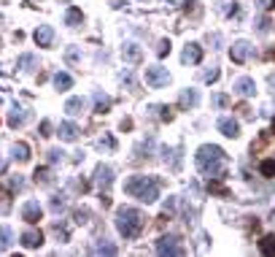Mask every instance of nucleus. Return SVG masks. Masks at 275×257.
<instances>
[{"label":"nucleus","instance_id":"39448f33","mask_svg":"<svg viewBox=\"0 0 275 257\" xmlns=\"http://www.w3.org/2000/svg\"><path fill=\"white\" fill-rule=\"evenodd\" d=\"M157 252L159 255H183L186 249L178 244V238H175V236H162L157 241Z\"/></svg>","mask_w":275,"mask_h":257},{"label":"nucleus","instance_id":"aec40b11","mask_svg":"<svg viewBox=\"0 0 275 257\" xmlns=\"http://www.w3.org/2000/svg\"><path fill=\"white\" fill-rule=\"evenodd\" d=\"M108 108H111V98L103 95V92H95V111L97 114H105Z\"/></svg>","mask_w":275,"mask_h":257},{"label":"nucleus","instance_id":"f3484780","mask_svg":"<svg viewBox=\"0 0 275 257\" xmlns=\"http://www.w3.org/2000/svg\"><path fill=\"white\" fill-rule=\"evenodd\" d=\"M84 106H87V100H84V98H78V95H76V98H70V100L65 103V111L70 114V117H78V114L84 111Z\"/></svg>","mask_w":275,"mask_h":257},{"label":"nucleus","instance_id":"6ab92c4d","mask_svg":"<svg viewBox=\"0 0 275 257\" xmlns=\"http://www.w3.org/2000/svg\"><path fill=\"white\" fill-rule=\"evenodd\" d=\"M11 241H14V233H11L8 225H0V252H5V249L11 247Z\"/></svg>","mask_w":275,"mask_h":257},{"label":"nucleus","instance_id":"f704fd0d","mask_svg":"<svg viewBox=\"0 0 275 257\" xmlns=\"http://www.w3.org/2000/svg\"><path fill=\"white\" fill-rule=\"evenodd\" d=\"M51 230H54L57 236L62 238V241H68V227H65V225H54V227H51Z\"/></svg>","mask_w":275,"mask_h":257},{"label":"nucleus","instance_id":"bb28decb","mask_svg":"<svg viewBox=\"0 0 275 257\" xmlns=\"http://www.w3.org/2000/svg\"><path fill=\"white\" fill-rule=\"evenodd\" d=\"M16 68H22V71H33V68H35V57H33V54H22L19 60H16Z\"/></svg>","mask_w":275,"mask_h":257},{"label":"nucleus","instance_id":"a211bd4d","mask_svg":"<svg viewBox=\"0 0 275 257\" xmlns=\"http://www.w3.org/2000/svg\"><path fill=\"white\" fill-rule=\"evenodd\" d=\"M259 252H262V255H267V257H273V255H275V233H267V236L259 241Z\"/></svg>","mask_w":275,"mask_h":257},{"label":"nucleus","instance_id":"2eb2a0df","mask_svg":"<svg viewBox=\"0 0 275 257\" xmlns=\"http://www.w3.org/2000/svg\"><path fill=\"white\" fill-rule=\"evenodd\" d=\"M178 103H181V108H194L200 103V92H197V89H183Z\"/></svg>","mask_w":275,"mask_h":257},{"label":"nucleus","instance_id":"c9c22d12","mask_svg":"<svg viewBox=\"0 0 275 257\" xmlns=\"http://www.w3.org/2000/svg\"><path fill=\"white\" fill-rule=\"evenodd\" d=\"M203 79H205V82H216V79H219V71H216V68H213V71H205Z\"/></svg>","mask_w":275,"mask_h":257},{"label":"nucleus","instance_id":"dca6fc26","mask_svg":"<svg viewBox=\"0 0 275 257\" xmlns=\"http://www.w3.org/2000/svg\"><path fill=\"white\" fill-rule=\"evenodd\" d=\"M57 133H60L62 141H76V138H78V128H76L73 122H62Z\"/></svg>","mask_w":275,"mask_h":257},{"label":"nucleus","instance_id":"72a5a7b5","mask_svg":"<svg viewBox=\"0 0 275 257\" xmlns=\"http://www.w3.org/2000/svg\"><path fill=\"white\" fill-rule=\"evenodd\" d=\"M62 154H65L62 149H49V163H60V160H62Z\"/></svg>","mask_w":275,"mask_h":257},{"label":"nucleus","instance_id":"20e7f679","mask_svg":"<svg viewBox=\"0 0 275 257\" xmlns=\"http://www.w3.org/2000/svg\"><path fill=\"white\" fill-rule=\"evenodd\" d=\"M168 82H170V73H168V68H162V65L146 68V84H148V87L159 89V87H165V84H168Z\"/></svg>","mask_w":275,"mask_h":257},{"label":"nucleus","instance_id":"ddd939ff","mask_svg":"<svg viewBox=\"0 0 275 257\" xmlns=\"http://www.w3.org/2000/svg\"><path fill=\"white\" fill-rule=\"evenodd\" d=\"M122 57L127 62H133V65H138V62L143 60V49L138 46V43H124V46H122Z\"/></svg>","mask_w":275,"mask_h":257},{"label":"nucleus","instance_id":"1a4fd4ad","mask_svg":"<svg viewBox=\"0 0 275 257\" xmlns=\"http://www.w3.org/2000/svg\"><path fill=\"white\" fill-rule=\"evenodd\" d=\"M232 89L240 95V98H251V95L256 92V84H254V79H251V76H240L238 82L232 84Z\"/></svg>","mask_w":275,"mask_h":257},{"label":"nucleus","instance_id":"9b49d317","mask_svg":"<svg viewBox=\"0 0 275 257\" xmlns=\"http://www.w3.org/2000/svg\"><path fill=\"white\" fill-rule=\"evenodd\" d=\"M113 181V168L111 165H97L95 168V184L97 187H108Z\"/></svg>","mask_w":275,"mask_h":257},{"label":"nucleus","instance_id":"37998d69","mask_svg":"<svg viewBox=\"0 0 275 257\" xmlns=\"http://www.w3.org/2000/svg\"><path fill=\"white\" fill-rule=\"evenodd\" d=\"M273 133H275V119H273Z\"/></svg>","mask_w":275,"mask_h":257},{"label":"nucleus","instance_id":"473e14b6","mask_svg":"<svg viewBox=\"0 0 275 257\" xmlns=\"http://www.w3.org/2000/svg\"><path fill=\"white\" fill-rule=\"evenodd\" d=\"M62 209H65V198L54 195V198H51V211H62Z\"/></svg>","mask_w":275,"mask_h":257},{"label":"nucleus","instance_id":"79ce46f5","mask_svg":"<svg viewBox=\"0 0 275 257\" xmlns=\"http://www.w3.org/2000/svg\"><path fill=\"white\" fill-rule=\"evenodd\" d=\"M270 57H273V60H275V49H273V51H270Z\"/></svg>","mask_w":275,"mask_h":257},{"label":"nucleus","instance_id":"0eeeda50","mask_svg":"<svg viewBox=\"0 0 275 257\" xmlns=\"http://www.w3.org/2000/svg\"><path fill=\"white\" fill-rule=\"evenodd\" d=\"M41 216H43V209H41L38 201H27L25 206H22V219H25L27 225H35Z\"/></svg>","mask_w":275,"mask_h":257},{"label":"nucleus","instance_id":"4c0bfd02","mask_svg":"<svg viewBox=\"0 0 275 257\" xmlns=\"http://www.w3.org/2000/svg\"><path fill=\"white\" fill-rule=\"evenodd\" d=\"M41 135H51V122H49V119H43V122H41Z\"/></svg>","mask_w":275,"mask_h":257},{"label":"nucleus","instance_id":"58836bf2","mask_svg":"<svg viewBox=\"0 0 275 257\" xmlns=\"http://www.w3.org/2000/svg\"><path fill=\"white\" fill-rule=\"evenodd\" d=\"M267 30H270V19L262 16V19H259V33H267Z\"/></svg>","mask_w":275,"mask_h":257},{"label":"nucleus","instance_id":"c85d7f7f","mask_svg":"<svg viewBox=\"0 0 275 257\" xmlns=\"http://www.w3.org/2000/svg\"><path fill=\"white\" fill-rule=\"evenodd\" d=\"M154 111H159V119H162V122H173V108L170 106H154Z\"/></svg>","mask_w":275,"mask_h":257},{"label":"nucleus","instance_id":"c756f323","mask_svg":"<svg viewBox=\"0 0 275 257\" xmlns=\"http://www.w3.org/2000/svg\"><path fill=\"white\" fill-rule=\"evenodd\" d=\"M73 219H76V225H87L89 222V209H76L73 211Z\"/></svg>","mask_w":275,"mask_h":257},{"label":"nucleus","instance_id":"7c9ffc66","mask_svg":"<svg viewBox=\"0 0 275 257\" xmlns=\"http://www.w3.org/2000/svg\"><path fill=\"white\" fill-rule=\"evenodd\" d=\"M259 171L267 176V179H273V176H275V160H265V163L259 165Z\"/></svg>","mask_w":275,"mask_h":257},{"label":"nucleus","instance_id":"f8f14e48","mask_svg":"<svg viewBox=\"0 0 275 257\" xmlns=\"http://www.w3.org/2000/svg\"><path fill=\"white\" fill-rule=\"evenodd\" d=\"M43 244V233L41 230H25L22 233V247L25 249H38Z\"/></svg>","mask_w":275,"mask_h":257},{"label":"nucleus","instance_id":"5701e85b","mask_svg":"<svg viewBox=\"0 0 275 257\" xmlns=\"http://www.w3.org/2000/svg\"><path fill=\"white\" fill-rule=\"evenodd\" d=\"M54 87L60 89V92H65V89L73 87V79L68 76V73H57V76H54Z\"/></svg>","mask_w":275,"mask_h":257},{"label":"nucleus","instance_id":"7ed1b4c3","mask_svg":"<svg viewBox=\"0 0 275 257\" xmlns=\"http://www.w3.org/2000/svg\"><path fill=\"white\" fill-rule=\"evenodd\" d=\"M143 225H146V216H143V211L133 209V206H122V209H116V230L122 233L124 238H138L143 230Z\"/></svg>","mask_w":275,"mask_h":257},{"label":"nucleus","instance_id":"2f4dec72","mask_svg":"<svg viewBox=\"0 0 275 257\" xmlns=\"http://www.w3.org/2000/svg\"><path fill=\"white\" fill-rule=\"evenodd\" d=\"M157 54H159V57L170 54V41H168V38H162V41L157 43Z\"/></svg>","mask_w":275,"mask_h":257},{"label":"nucleus","instance_id":"a19ab883","mask_svg":"<svg viewBox=\"0 0 275 257\" xmlns=\"http://www.w3.org/2000/svg\"><path fill=\"white\" fill-rule=\"evenodd\" d=\"M262 8H267V11L275 8V0H262Z\"/></svg>","mask_w":275,"mask_h":257},{"label":"nucleus","instance_id":"cd10ccee","mask_svg":"<svg viewBox=\"0 0 275 257\" xmlns=\"http://www.w3.org/2000/svg\"><path fill=\"white\" fill-rule=\"evenodd\" d=\"M22 122H25V114H22V108H14V111L8 114V125H11V128H19Z\"/></svg>","mask_w":275,"mask_h":257},{"label":"nucleus","instance_id":"9d476101","mask_svg":"<svg viewBox=\"0 0 275 257\" xmlns=\"http://www.w3.org/2000/svg\"><path fill=\"white\" fill-rule=\"evenodd\" d=\"M219 133H221V135H227V138H238V135H240V125H238V119H232V117H221V119H219Z\"/></svg>","mask_w":275,"mask_h":257},{"label":"nucleus","instance_id":"a878e982","mask_svg":"<svg viewBox=\"0 0 275 257\" xmlns=\"http://www.w3.org/2000/svg\"><path fill=\"white\" fill-rule=\"evenodd\" d=\"M208 192H216V195H221V198H227V195H229V190H227L224 184H221V179L208 181Z\"/></svg>","mask_w":275,"mask_h":257},{"label":"nucleus","instance_id":"412c9836","mask_svg":"<svg viewBox=\"0 0 275 257\" xmlns=\"http://www.w3.org/2000/svg\"><path fill=\"white\" fill-rule=\"evenodd\" d=\"M84 22V14L78 8H68V14H65V25H70V27H78Z\"/></svg>","mask_w":275,"mask_h":257},{"label":"nucleus","instance_id":"f257e3e1","mask_svg":"<svg viewBox=\"0 0 275 257\" xmlns=\"http://www.w3.org/2000/svg\"><path fill=\"white\" fill-rule=\"evenodd\" d=\"M194 160H197L200 173L213 176V179H224V176H227L229 160H227V154H224V149H221V146H216V144L200 146L197 154H194Z\"/></svg>","mask_w":275,"mask_h":257},{"label":"nucleus","instance_id":"393cba45","mask_svg":"<svg viewBox=\"0 0 275 257\" xmlns=\"http://www.w3.org/2000/svg\"><path fill=\"white\" fill-rule=\"evenodd\" d=\"M33 176H35V181H38V184H43V187H49L51 181H54V179H51V171L49 168H38Z\"/></svg>","mask_w":275,"mask_h":257},{"label":"nucleus","instance_id":"b1692460","mask_svg":"<svg viewBox=\"0 0 275 257\" xmlns=\"http://www.w3.org/2000/svg\"><path fill=\"white\" fill-rule=\"evenodd\" d=\"M92 252H95V255H116L119 249L113 247V244H105V238H103L100 244H95V247H92Z\"/></svg>","mask_w":275,"mask_h":257},{"label":"nucleus","instance_id":"ea45409f","mask_svg":"<svg viewBox=\"0 0 275 257\" xmlns=\"http://www.w3.org/2000/svg\"><path fill=\"white\" fill-rule=\"evenodd\" d=\"M216 103H219V106H229V98L227 95H216Z\"/></svg>","mask_w":275,"mask_h":257},{"label":"nucleus","instance_id":"6e6552de","mask_svg":"<svg viewBox=\"0 0 275 257\" xmlns=\"http://www.w3.org/2000/svg\"><path fill=\"white\" fill-rule=\"evenodd\" d=\"M33 38H35L38 46L51 49V46H54V27H51V25H41L35 33H33Z\"/></svg>","mask_w":275,"mask_h":257},{"label":"nucleus","instance_id":"e433bc0d","mask_svg":"<svg viewBox=\"0 0 275 257\" xmlns=\"http://www.w3.org/2000/svg\"><path fill=\"white\" fill-rule=\"evenodd\" d=\"M65 57H68L70 62H76V60H78V49H76V46H70V49L65 51Z\"/></svg>","mask_w":275,"mask_h":257},{"label":"nucleus","instance_id":"4be33fe9","mask_svg":"<svg viewBox=\"0 0 275 257\" xmlns=\"http://www.w3.org/2000/svg\"><path fill=\"white\" fill-rule=\"evenodd\" d=\"M14 160H19V163H27V160H30V146L27 144H14Z\"/></svg>","mask_w":275,"mask_h":257},{"label":"nucleus","instance_id":"423d86ee","mask_svg":"<svg viewBox=\"0 0 275 257\" xmlns=\"http://www.w3.org/2000/svg\"><path fill=\"white\" fill-rule=\"evenodd\" d=\"M251 54H254V46H251L248 41H235L232 49H229V57H232V62H245Z\"/></svg>","mask_w":275,"mask_h":257},{"label":"nucleus","instance_id":"4468645a","mask_svg":"<svg viewBox=\"0 0 275 257\" xmlns=\"http://www.w3.org/2000/svg\"><path fill=\"white\" fill-rule=\"evenodd\" d=\"M200 60H203V46H200V43H186V49H183V62L197 65Z\"/></svg>","mask_w":275,"mask_h":257},{"label":"nucleus","instance_id":"f03ea898","mask_svg":"<svg viewBox=\"0 0 275 257\" xmlns=\"http://www.w3.org/2000/svg\"><path fill=\"white\" fill-rule=\"evenodd\" d=\"M124 192L143 203H154L159 198V181L154 176H130L124 181Z\"/></svg>","mask_w":275,"mask_h":257}]
</instances>
